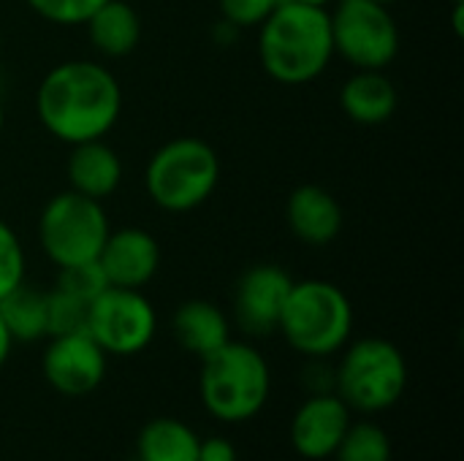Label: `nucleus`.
<instances>
[{
  "instance_id": "obj_11",
  "label": "nucleus",
  "mask_w": 464,
  "mask_h": 461,
  "mask_svg": "<svg viewBox=\"0 0 464 461\" xmlns=\"http://www.w3.org/2000/svg\"><path fill=\"white\" fill-rule=\"evenodd\" d=\"M291 274L275 264L250 266L234 288L237 326L250 337H269L280 326L285 299L291 293Z\"/></svg>"
},
{
  "instance_id": "obj_26",
  "label": "nucleus",
  "mask_w": 464,
  "mask_h": 461,
  "mask_svg": "<svg viewBox=\"0 0 464 461\" xmlns=\"http://www.w3.org/2000/svg\"><path fill=\"white\" fill-rule=\"evenodd\" d=\"M283 0H218L220 14L226 22L237 24L239 30L245 27H258Z\"/></svg>"
},
{
  "instance_id": "obj_30",
  "label": "nucleus",
  "mask_w": 464,
  "mask_h": 461,
  "mask_svg": "<svg viewBox=\"0 0 464 461\" xmlns=\"http://www.w3.org/2000/svg\"><path fill=\"white\" fill-rule=\"evenodd\" d=\"M11 351H14V337L8 334L3 318H0V370L5 367V361L11 359Z\"/></svg>"
},
{
  "instance_id": "obj_16",
  "label": "nucleus",
  "mask_w": 464,
  "mask_h": 461,
  "mask_svg": "<svg viewBox=\"0 0 464 461\" xmlns=\"http://www.w3.org/2000/svg\"><path fill=\"white\" fill-rule=\"evenodd\" d=\"M171 334L182 351L196 359H207L231 340V323L218 304L190 299L177 307L171 318Z\"/></svg>"
},
{
  "instance_id": "obj_20",
  "label": "nucleus",
  "mask_w": 464,
  "mask_h": 461,
  "mask_svg": "<svg viewBox=\"0 0 464 461\" xmlns=\"http://www.w3.org/2000/svg\"><path fill=\"white\" fill-rule=\"evenodd\" d=\"M0 318L14 342H35L46 337V293L22 283L0 299Z\"/></svg>"
},
{
  "instance_id": "obj_9",
  "label": "nucleus",
  "mask_w": 464,
  "mask_h": 461,
  "mask_svg": "<svg viewBox=\"0 0 464 461\" xmlns=\"http://www.w3.org/2000/svg\"><path fill=\"white\" fill-rule=\"evenodd\" d=\"M155 331V307L136 288L109 285L90 302L87 334L106 351V356H136L150 348Z\"/></svg>"
},
{
  "instance_id": "obj_17",
  "label": "nucleus",
  "mask_w": 464,
  "mask_h": 461,
  "mask_svg": "<svg viewBox=\"0 0 464 461\" xmlns=\"http://www.w3.org/2000/svg\"><path fill=\"white\" fill-rule=\"evenodd\" d=\"M400 92L383 71H356L340 90L343 111L359 125H381L394 117Z\"/></svg>"
},
{
  "instance_id": "obj_5",
  "label": "nucleus",
  "mask_w": 464,
  "mask_h": 461,
  "mask_svg": "<svg viewBox=\"0 0 464 461\" xmlns=\"http://www.w3.org/2000/svg\"><path fill=\"white\" fill-rule=\"evenodd\" d=\"M408 389L405 353L383 337H364L343 348L334 367V394L351 413L375 416L392 410Z\"/></svg>"
},
{
  "instance_id": "obj_27",
  "label": "nucleus",
  "mask_w": 464,
  "mask_h": 461,
  "mask_svg": "<svg viewBox=\"0 0 464 461\" xmlns=\"http://www.w3.org/2000/svg\"><path fill=\"white\" fill-rule=\"evenodd\" d=\"M302 386L307 397L334 394V367L329 364V359H307L302 370Z\"/></svg>"
},
{
  "instance_id": "obj_18",
  "label": "nucleus",
  "mask_w": 464,
  "mask_h": 461,
  "mask_svg": "<svg viewBox=\"0 0 464 461\" xmlns=\"http://www.w3.org/2000/svg\"><path fill=\"white\" fill-rule=\"evenodd\" d=\"M90 43L106 57H125L141 41V16L125 0H106L87 22Z\"/></svg>"
},
{
  "instance_id": "obj_34",
  "label": "nucleus",
  "mask_w": 464,
  "mask_h": 461,
  "mask_svg": "<svg viewBox=\"0 0 464 461\" xmlns=\"http://www.w3.org/2000/svg\"><path fill=\"white\" fill-rule=\"evenodd\" d=\"M449 3H464V0H449Z\"/></svg>"
},
{
  "instance_id": "obj_29",
  "label": "nucleus",
  "mask_w": 464,
  "mask_h": 461,
  "mask_svg": "<svg viewBox=\"0 0 464 461\" xmlns=\"http://www.w3.org/2000/svg\"><path fill=\"white\" fill-rule=\"evenodd\" d=\"M237 35H239V27H237V24H231V22H226V19H220V22L215 24V41H218L220 46L234 43Z\"/></svg>"
},
{
  "instance_id": "obj_3",
  "label": "nucleus",
  "mask_w": 464,
  "mask_h": 461,
  "mask_svg": "<svg viewBox=\"0 0 464 461\" xmlns=\"http://www.w3.org/2000/svg\"><path fill=\"white\" fill-rule=\"evenodd\" d=\"M198 391L207 413L215 421L245 424L266 408L272 372L258 348L228 340L212 356L201 359Z\"/></svg>"
},
{
  "instance_id": "obj_22",
  "label": "nucleus",
  "mask_w": 464,
  "mask_h": 461,
  "mask_svg": "<svg viewBox=\"0 0 464 461\" xmlns=\"http://www.w3.org/2000/svg\"><path fill=\"white\" fill-rule=\"evenodd\" d=\"M87 312L90 304L54 288L46 293V337L76 334L87 331Z\"/></svg>"
},
{
  "instance_id": "obj_24",
  "label": "nucleus",
  "mask_w": 464,
  "mask_h": 461,
  "mask_svg": "<svg viewBox=\"0 0 464 461\" xmlns=\"http://www.w3.org/2000/svg\"><path fill=\"white\" fill-rule=\"evenodd\" d=\"M24 283V247L16 231L0 220V299Z\"/></svg>"
},
{
  "instance_id": "obj_10",
  "label": "nucleus",
  "mask_w": 464,
  "mask_h": 461,
  "mask_svg": "<svg viewBox=\"0 0 464 461\" xmlns=\"http://www.w3.org/2000/svg\"><path fill=\"white\" fill-rule=\"evenodd\" d=\"M106 351L87 334H60L44 351V380L63 397H87L106 378Z\"/></svg>"
},
{
  "instance_id": "obj_31",
  "label": "nucleus",
  "mask_w": 464,
  "mask_h": 461,
  "mask_svg": "<svg viewBox=\"0 0 464 461\" xmlns=\"http://www.w3.org/2000/svg\"><path fill=\"white\" fill-rule=\"evenodd\" d=\"M285 3H302V5H315V8H329L334 0H285Z\"/></svg>"
},
{
  "instance_id": "obj_4",
  "label": "nucleus",
  "mask_w": 464,
  "mask_h": 461,
  "mask_svg": "<svg viewBox=\"0 0 464 461\" xmlns=\"http://www.w3.org/2000/svg\"><path fill=\"white\" fill-rule=\"evenodd\" d=\"M277 331L304 359H332L351 342L353 304L329 280L294 283Z\"/></svg>"
},
{
  "instance_id": "obj_33",
  "label": "nucleus",
  "mask_w": 464,
  "mask_h": 461,
  "mask_svg": "<svg viewBox=\"0 0 464 461\" xmlns=\"http://www.w3.org/2000/svg\"><path fill=\"white\" fill-rule=\"evenodd\" d=\"M372 3H381V5H394V3H400V0H372Z\"/></svg>"
},
{
  "instance_id": "obj_6",
  "label": "nucleus",
  "mask_w": 464,
  "mask_h": 461,
  "mask_svg": "<svg viewBox=\"0 0 464 461\" xmlns=\"http://www.w3.org/2000/svg\"><path fill=\"white\" fill-rule=\"evenodd\" d=\"M218 152L196 136L171 139L158 147L144 168V187L163 212L182 215L198 209L218 187Z\"/></svg>"
},
{
  "instance_id": "obj_21",
  "label": "nucleus",
  "mask_w": 464,
  "mask_h": 461,
  "mask_svg": "<svg viewBox=\"0 0 464 461\" xmlns=\"http://www.w3.org/2000/svg\"><path fill=\"white\" fill-rule=\"evenodd\" d=\"M334 461H392V440L389 435L372 421H351L348 432L343 435Z\"/></svg>"
},
{
  "instance_id": "obj_12",
  "label": "nucleus",
  "mask_w": 464,
  "mask_h": 461,
  "mask_svg": "<svg viewBox=\"0 0 464 461\" xmlns=\"http://www.w3.org/2000/svg\"><path fill=\"white\" fill-rule=\"evenodd\" d=\"M351 421L353 413L337 394L307 397L291 418V446L304 459H332Z\"/></svg>"
},
{
  "instance_id": "obj_35",
  "label": "nucleus",
  "mask_w": 464,
  "mask_h": 461,
  "mask_svg": "<svg viewBox=\"0 0 464 461\" xmlns=\"http://www.w3.org/2000/svg\"><path fill=\"white\" fill-rule=\"evenodd\" d=\"M0 43H3V33H0Z\"/></svg>"
},
{
  "instance_id": "obj_19",
  "label": "nucleus",
  "mask_w": 464,
  "mask_h": 461,
  "mask_svg": "<svg viewBox=\"0 0 464 461\" xmlns=\"http://www.w3.org/2000/svg\"><path fill=\"white\" fill-rule=\"evenodd\" d=\"M201 437L177 418H152L136 440V461H198Z\"/></svg>"
},
{
  "instance_id": "obj_25",
  "label": "nucleus",
  "mask_w": 464,
  "mask_h": 461,
  "mask_svg": "<svg viewBox=\"0 0 464 461\" xmlns=\"http://www.w3.org/2000/svg\"><path fill=\"white\" fill-rule=\"evenodd\" d=\"M41 19L71 27V24H84L106 0H24Z\"/></svg>"
},
{
  "instance_id": "obj_1",
  "label": "nucleus",
  "mask_w": 464,
  "mask_h": 461,
  "mask_svg": "<svg viewBox=\"0 0 464 461\" xmlns=\"http://www.w3.org/2000/svg\"><path fill=\"white\" fill-rule=\"evenodd\" d=\"M35 111L46 133L65 144L106 139L122 111L117 76L95 60L54 65L38 84Z\"/></svg>"
},
{
  "instance_id": "obj_13",
  "label": "nucleus",
  "mask_w": 464,
  "mask_h": 461,
  "mask_svg": "<svg viewBox=\"0 0 464 461\" xmlns=\"http://www.w3.org/2000/svg\"><path fill=\"white\" fill-rule=\"evenodd\" d=\"M98 264L114 288L141 291L160 269V245L144 228H120L109 231Z\"/></svg>"
},
{
  "instance_id": "obj_15",
  "label": "nucleus",
  "mask_w": 464,
  "mask_h": 461,
  "mask_svg": "<svg viewBox=\"0 0 464 461\" xmlns=\"http://www.w3.org/2000/svg\"><path fill=\"white\" fill-rule=\"evenodd\" d=\"M65 174H68L71 190H76L87 198L103 201L122 182V160L103 139L82 141V144L71 147Z\"/></svg>"
},
{
  "instance_id": "obj_23",
  "label": "nucleus",
  "mask_w": 464,
  "mask_h": 461,
  "mask_svg": "<svg viewBox=\"0 0 464 461\" xmlns=\"http://www.w3.org/2000/svg\"><path fill=\"white\" fill-rule=\"evenodd\" d=\"M57 288L90 304L95 296H101L109 288V280H106V274H103L98 261H87V264H76V266L60 269Z\"/></svg>"
},
{
  "instance_id": "obj_8",
  "label": "nucleus",
  "mask_w": 464,
  "mask_h": 461,
  "mask_svg": "<svg viewBox=\"0 0 464 461\" xmlns=\"http://www.w3.org/2000/svg\"><path fill=\"white\" fill-rule=\"evenodd\" d=\"M332 19L334 54L356 71H383L400 54V27L389 5L372 0H337Z\"/></svg>"
},
{
  "instance_id": "obj_2",
  "label": "nucleus",
  "mask_w": 464,
  "mask_h": 461,
  "mask_svg": "<svg viewBox=\"0 0 464 461\" xmlns=\"http://www.w3.org/2000/svg\"><path fill=\"white\" fill-rule=\"evenodd\" d=\"M258 57L261 68L280 84L318 79L334 57L329 8L283 0L258 24Z\"/></svg>"
},
{
  "instance_id": "obj_28",
  "label": "nucleus",
  "mask_w": 464,
  "mask_h": 461,
  "mask_svg": "<svg viewBox=\"0 0 464 461\" xmlns=\"http://www.w3.org/2000/svg\"><path fill=\"white\" fill-rule=\"evenodd\" d=\"M198 461H239L237 448L228 437H204L198 443Z\"/></svg>"
},
{
  "instance_id": "obj_14",
  "label": "nucleus",
  "mask_w": 464,
  "mask_h": 461,
  "mask_svg": "<svg viewBox=\"0 0 464 461\" xmlns=\"http://www.w3.org/2000/svg\"><path fill=\"white\" fill-rule=\"evenodd\" d=\"M285 220L296 239L313 247H324L343 231V206L326 187L302 185L285 204Z\"/></svg>"
},
{
  "instance_id": "obj_32",
  "label": "nucleus",
  "mask_w": 464,
  "mask_h": 461,
  "mask_svg": "<svg viewBox=\"0 0 464 461\" xmlns=\"http://www.w3.org/2000/svg\"><path fill=\"white\" fill-rule=\"evenodd\" d=\"M5 128V106H3V98H0V133Z\"/></svg>"
},
{
  "instance_id": "obj_7",
  "label": "nucleus",
  "mask_w": 464,
  "mask_h": 461,
  "mask_svg": "<svg viewBox=\"0 0 464 461\" xmlns=\"http://www.w3.org/2000/svg\"><path fill=\"white\" fill-rule=\"evenodd\" d=\"M109 231V217L101 201L76 190H65L49 198L38 217L41 250L57 269L98 261Z\"/></svg>"
}]
</instances>
